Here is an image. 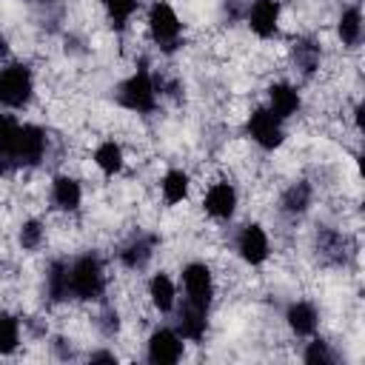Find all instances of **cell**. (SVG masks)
<instances>
[{
    "label": "cell",
    "instance_id": "obj_1",
    "mask_svg": "<svg viewBox=\"0 0 365 365\" xmlns=\"http://www.w3.org/2000/svg\"><path fill=\"white\" fill-rule=\"evenodd\" d=\"M0 151L17 168H34L48 154V134L31 120H20L14 111H0Z\"/></svg>",
    "mask_w": 365,
    "mask_h": 365
},
{
    "label": "cell",
    "instance_id": "obj_2",
    "mask_svg": "<svg viewBox=\"0 0 365 365\" xmlns=\"http://www.w3.org/2000/svg\"><path fill=\"white\" fill-rule=\"evenodd\" d=\"M108 291V268L97 251H83L68 259V297L71 302H97Z\"/></svg>",
    "mask_w": 365,
    "mask_h": 365
},
{
    "label": "cell",
    "instance_id": "obj_3",
    "mask_svg": "<svg viewBox=\"0 0 365 365\" xmlns=\"http://www.w3.org/2000/svg\"><path fill=\"white\" fill-rule=\"evenodd\" d=\"M160 100H163L160 80H157V74L151 71L148 63H137V68L117 86V103L131 114L148 117V114L157 111Z\"/></svg>",
    "mask_w": 365,
    "mask_h": 365
},
{
    "label": "cell",
    "instance_id": "obj_4",
    "mask_svg": "<svg viewBox=\"0 0 365 365\" xmlns=\"http://www.w3.org/2000/svg\"><path fill=\"white\" fill-rule=\"evenodd\" d=\"M37 94V74L23 60H9L0 66V111H26Z\"/></svg>",
    "mask_w": 365,
    "mask_h": 365
},
{
    "label": "cell",
    "instance_id": "obj_5",
    "mask_svg": "<svg viewBox=\"0 0 365 365\" xmlns=\"http://www.w3.org/2000/svg\"><path fill=\"white\" fill-rule=\"evenodd\" d=\"M145 34L165 54H171L182 46L185 23H182V17H180V11L174 9L171 0H151L145 6Z\"/></svg>",
    "mask_w": 365,
    "mask_h": 365
},
{
    "label": "cell",
    "instance_id": "obj_6",
    "mask_svg": "<svg viewBox=\"0 0 365 365\" xmlns=\"http://www.w3.org/2000/svg\"><path fill=\"white\" fill-rule=\"evenodd\" d=\"M180 302L211 311L217 299V274L205 259H188L180 268Z\"/></svg>",
    "mask_w": 365,
    "mask_h": 365
},
{
    "label": "cell",
    "instance_id": "obj_7",
    "mask_svg": "<svg viewBox=\"0 0 365 365\" xmlns=\"http://www.w3.org/2000/svg\"><path fill=\"white\" fill-rule=\"evenodd\" d=\"M245 137L259 148V151H279L288 140V123L279 120L265 103L254 106L248 114H245Z\"/></svg>",
    "mask_w": 365,
    "mask_h": 365
},
{
    "label": "cell",
    "instance_id": "obj_8",
    "mask_svg": "<svg viewBox=\"0 0 365 365\" xmlns=\"http://www.w3.org/2000/svg\"><path fill=\"white\" fill-rule=\"evenodd\" d=\"M271 234L262 222L248 220L234 231V257L248 268H262L271 259Z\"/></svg>",
    "mask_w": 365,
    "mask_h": 365
},
{
    "label": "cell",
    "instance_id": "obj_9",
    "mask_svg": "<svg viewBox=\"0 0 365 365\" xmlns=\"http://www.w3.org/2000/svg\"><path fill=\"white\" fill-rule=\"evenodd\" d=\"M200 208L211 222H231L240 211V188L228 177H217L202 188Z\"/></svg>",
    "mask_w": 365,
    "mask_h": 365
},
{
    "label": "cell",
    "instance_id": "obj_10",
    "mask_svg": "<svg viewBox=\"0 0 365 365\" xmlns=\"http://www.w3.org/2000/svg\"><path fill=\"white\" fill-rule=\"evenodd\" d=\"M185 345L174 325H154L145 336V359L151 365H174L185 356Z\"/></svg>",
    "mask_w": 365,
    "mask_h": 365
},
{
    "label": "cell",
    "instance_id": "obj_11",
    "mask_svg": "<svg viewBox=\"0 0 365 365\" xmlns=\"http://www.w3.org/2000/svg\"><path fill=\"white\" fill-rule=\"evenodd\" d=\"M245 26L257 40H274L282 26V0H251L245 6Z\"/></svg>",
    "mask_w": 365,
    "mask_h": 365
},
{
    "label": "cell",
    "instance_id": "obj_12",
    "mask_svg": "<svg viewBox=\"0 0 365 365\" xmlns=\"http://www.w3.org/2000/svg\"><path fill=\"white\" fill-rule=\"evenodd\" d=\"M83 200H86V191H83V182L74 174L60 171V174L51 177V182H48V202H51V208L57 214H66V217L77 214L83 208Z\"/></svg>",
    "mask_w": 365,
    "mask_h": 365
},
{
    "label": "cell",
    "instance_id": "obj_13",
    "mask_svg": "<svg viewBox=\"0 0 365 365\" xmlns=\"http://www.w3.org/2000/svg\"><path fill=\"white\" fill-rule=\"evenodd\" d=\"M265 106L279 117V120H294L302 114V91L291 80H271L265 86Z\"/></svg>",
    "mask_w": 365,
    "mask_h": 365
},
{
    "label": "cell",
    "instance_id": "obj_14",
    "mask_svg": "<svg viewBox=\"0 0 365 365\" xmlns=\"http://www.w3.org/2000/svg\"><path fill=\"white\" fill-rule=\"evenodd\" d=\"M145 299L160 317H168L180 302V282L168 271H154L145 282Z\"/></svg>",
    "mask_w": 365,
    "mask_h": 365
},
{
    "label": "cell",
    "instance_id": "obj_15",
    "mask_svg": "<svg viewBox=\"0 0 365 365\" xmlns=\"http://www.w3.org/2000/svg\"><path fill=\"white\" fill-rule=\"evenodd\" d=\"M157 191H160V200L165 208H180L182 202H188V197L194 191V177L182 165H171L160 174Z\"/></svg>",
    "mask_w": 365,
    "mask_h": 365
},
{
    "label": "cell",
    "instance_id": "obj_16",
    "mask_svg": "<svg viewBox=\"0 0 365 365\" xmlns=\"http://www.w3.org/2000/svg\"><path fill=\"white\" fill-rule=\"evenodd\" d=\"M282 319H285L288 331H291L297 339H308V336L319 334V322H322L319 308H317V302H311V299H291V302L285 305Z\"/></svg>",
    "mask_w": 365,
    "mask_h": 365
},
{
    "label": "cell",
    "instance_id": "obj_17",
    "mask_svg": "<svg viewBox=\"0 0 365 365\" xmlns=\"http://www.w3.org/2000/svg\"><path fill=\"white\" fill-rule=\"evenodd\" d=\"M208 317H211V311L194 308L188 302H177V308H174V328H177V334L185 342L200 345L208 336Z\"/></svg>",
    "mask_w": 365,
    "mask_h": 365
},
{
    "label": "cell",
    "instance_id": "obj_18",
    "mask_svg": "<svg viewBox=\"0 0 365 365\" xmlns=\"http://www.w3.org/2000/svg\"><path fill=\"white\" fill-rule=\"evenodd\" d=\"M154 245L157 240L148 237V234H134L131 240H125L120 248H117V262L131 271V274H140L148 268V262L154 259Z\"/></svg>",
    "mask_w": 365,
    "mask_h": 365
},
{
    "label": "cell",
    "instance_id": "obj_19",
    "mask_svg": "<svg viewBox=\"0 0 365 365\" xmlns=\"http://www.w3.org/2000/svg\"><path fill=\"white\" fill-rule=\"evenodd\" d=\"M91 163H94V168H97L103 177H120V174L125 171V165H128L125 145H123L120 140H114V137H106V140H100V143L94 145Z\"/></svg>",
    "mask_w": 365,
    "mask_h": 365
},
{
    "label": "cell",
    "instance_id": "obj_20",
    "mask_svg": "<svg viewBox=\"0 0 365 365\" xmlns=\"http://www.w3.org/2000/svg\"><path fill=\"white\" fill-rule=\"evenodd\" d=\"M288 54H291V63L299 77H314L322 66V48L314 37H297L288 46Z\"/></svg>",
    "mask_w": 365,
    "mask_h": 365
},
{
    "label": "cell",
    "instance_id": "obj_21",
    "mask_svg": "<svg viewBox=\"0 0 365 365\" xmlns=\"http://www.w3.org/2000/svg\"><path fill=\"white\" fill-rule=\"evenodd\" d=\"M362 34H365V23H362V9L356 3L345 6L336 17V40L342 48L354 51L362 46Z\"/></svg>",
    "mask_w": 365,
    "mask_h": 365
},
{
    "label": "cell",
    "instance_id": "obj_22",
    "mask_svg": "<svg viewBox=\"0 0 365 365\" xmlns=\"http://www.w3.org/2000/svg\"><path fill=\"white\" fill-rule=\"evenodd\" d=\"M43 285H46L48 302H54V305L71 302V297H68V259H66V257H57V259H51V262L46 265V279H43Z\"/></svg>",
    "mask_w": 365,
    "mask_h": 365
},
{
    "label": "cell",
    "instance_id": "obj_23",
    "mask_svg": "<svg viewBox=\"0 0 365 365\" xmlns=\"http://www.w3.org/2000/svg\"><path fill=\"white\" fill-rule=\"evenodd\" d=\"M314 202V185L308 180H297L291 182L282 194H279V211L288 214V217H299L311 208Z\"/></svg>",
    "mask_w": 365,
    "mask_h": 365
},
{
    "label": "cell",
    "instance_id": "obj_24",
    "mask_svg": "<svg viewBox=\"0 0 365 365\" xmlns=\"http://www.w3.org/2000/svg\"><path fill=\"white\" fill-rule=\"evenodd\" d=\"M100 3H103V14H106L108 26L117 34L128 31L131 23H134V17L143 11V3L140 0H100Z\"/></svg>",
    "mask_w": 365,
    "mask_h": 365
},
{
    "label": "cell",
    "instance_id": "obj_25",
    "mask_svg": "<svg viewBox=\"0 0 365 365\" xmlns=\"http://www.w3.org/2000/svg\"><path fill=\"white\" fill-rule=\"evenodd\" d=\"M46 237H48V225H46V220H40V217H29V220H23L20 228H17V245H20V251H26V254L40 251V248L46 245Z\"/></svg>",
    "mask_w": 365,
    "mask_h": 365
},
{
    "label": "cell",
    "instance_id": "obj_26",
    "mask_svg": "<svg viewBox=\"0 0 365 365\" xmlns=\"http://www.w3.org/2000/svg\"><path fill=\"white\" fill-rule=\"evenodd\" d=\"M20 345H23V325H20V317L11 314V311H0V356L17 354Z\"/></svg>",
    "mask_w": 365,
    "mask_h": 365
},
{
    "label": "cell",
    "instance_id": "obj_27",
    "mask_svg": "<svg viewBox=\"0 0 365 365\" xmlns=\"http://www.w3.org/2000/svg\"><path fill=\"white\" fill-rule=\"evenodd\" d=\"M302 362H308V365H334L336 362V354H334V348H331V342L328 339H322V336H308V342H305V348H302Z\"/></svg>",
    "mask_w": 365,
    "mask_h": 365
},
{
    "label": "cell",
    "instance_id": "obj_28",
    "mask_svg": "<svg viewBox=\"0 0 365 365\" xmlns=\"http://www.w3.org/2000/svg\"><path fill=\"white\" fill-rule=\"evenodd\" d=\"M88 362H117L114 351H88Z\"/></svg>",
    "mask_w": 365,
    "mask_h": 365
},
{
    "label": "cell",
    "instance_id": "obj_29",
    "mask_svg": "<svg viewBox=\"0 0 365 365\" xmlns=\"http://www.w3.org/2000/svg\"><path fill=\"white\" fill-rule=\"evenodd\" d=\"M11 171H14V165H11V163H9V157L0 151V177H6V174H11Z\"/></svg>",
    "mask_w": 365,
    "mask_h": 365
}]
</instances>
